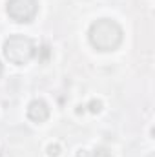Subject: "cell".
Returning <instances> with one entry per match:
<instances>
[{"instance_id": "30bf717a", "label": "cell", "mask_w": 155, "mask_h": 157, "mask_svg": "<svg viewBox=\"0 0 155 157\" xmlns=\"http://www.w3.org/2000/svg\"><path fill=\"white\" fill-rule=\"evenodd\" d=\"M2 71H4V66H2V62H0V75H2Z\"/></svg>"}, {"instance_id": "ba28073f", "label": "cell", "mask_w": 155, "mask_h": 157, "mask_svg": "<svg viewBox=\"0 0 155 157\" xmlns=\"http://www.w3.org/2000/svg\"><path fill=\"white\" fill-rule=\"evenodd\" d=\"M47 154H49L51 157H57L59 154H60V148H59L57 144H51V146L47 148Z\"/></svg>"}, {"instance_id": "3957f363", "label": "cell", "mask_w": 155, "mask_h": 157, "mask_svg": "<svg viewBox=\"0 0 155 157\" xmlns=\"http://www.w3.org/2000/svg\"><path fill=\"white\" fill-rule=\"evenodd\" d=\"M39 13L37 0H7V15L18 24L31 22Z\"/></svg>"}, {"instance_id": "7a4b0ae2", "label": "cell", "mask_w": 155, "mask_h": 157, "mask_svg": "<svg viewBox=\"0 0 155 157\" xmlns=\"http://www.w3.org/2000/svg\"><path fill=\"white\" fill-rule=\"evenodd\" d=\"M4 55L11 64H28L35 57V44L24 35H13L4 42Z\"/></svg>"}, {"instance_id": "277c9868", "label": "cell", "mask_w": 155, "mask_h": 157, "mask_svg": "<svg viewBox=\"0 0 155 157\" xmlns=\"http://www.w3.org/2000/svg\"><path fill=\"white\" fill-rule=\"evenodd\" d=\"M28 117L31 119L33 122H44L46 119L49 117V108H47V104L42 101V99H35V101H31L29 102V106H28Z\"/></svg>"}, {"instance_id": "52a82bcc", "label": "cell", "mask_w": 155, "mask_h": 157, "mask_svg": "<svg viewBox=\"0 0 155 157\" xmlns=\"http://www.w3.org/2000/svg\"><path fill=\"white\" fill-rule=\"evenodd\" d=\"M93 157H112V154L106 150V148H97L93 152Z\"/></svg>"}, {"instance_id": "5b68a950", "label": "cell", "mask_w": 155, "mask_h": 157, "mask_svg": "<svg viewBox=\"0 0 155 157\" xmlns=\"http://www.w3.org/2000/svg\"><path fill=\"white\" fill-rule=\"evenodd\" d=\"M88 108H89V112H91V113H99V112L102 110V102H100V101H97V99H93V101H89Z\"/></svg>"}, {"instance_id": "9c48e42d", "label": "cell", "mask_w": 155, "mask_h": 157, "mask_svg": "<svg viewBox=\"0 0 155 157\" xmlns=\"http://www.w3.org/2000/svg\"><path fill=\"white\" fill-rule=\"evenodd\" d=\"M77 157H88V154H86L84 150H80V152H78V154H77Z\"/></svg>"}, {"instance_id": "8992f818", "label": "cell", "mask_w": 155, "mask_h": 157, "mask_svg": "<svg viewBox=\"0 0 155 157\" xmlns=\"http://www.w3.org/2000/svg\"><path fill=\"white\" fill-rule=\"evenodd\" d=\"M49 55H51V49H49V46H42L39 49V59L42 62H46L47 59H49Z\"/></svg>"}, {"instance_id": "6da1fadb", "label": "cell", "mask_w": 155, "mask_h": 157, "mask_svg": "<svg viewBox=\"0 0 155 157\" xmlns=\"http://www.w3.org/2000/svg\"><path fill=\"white\" fill-rule=\"evenodd\" d=\"M88 37L97 51H115L122 42V28L112 18H99L89 26Z\"/></svg>"}]
</instances>
